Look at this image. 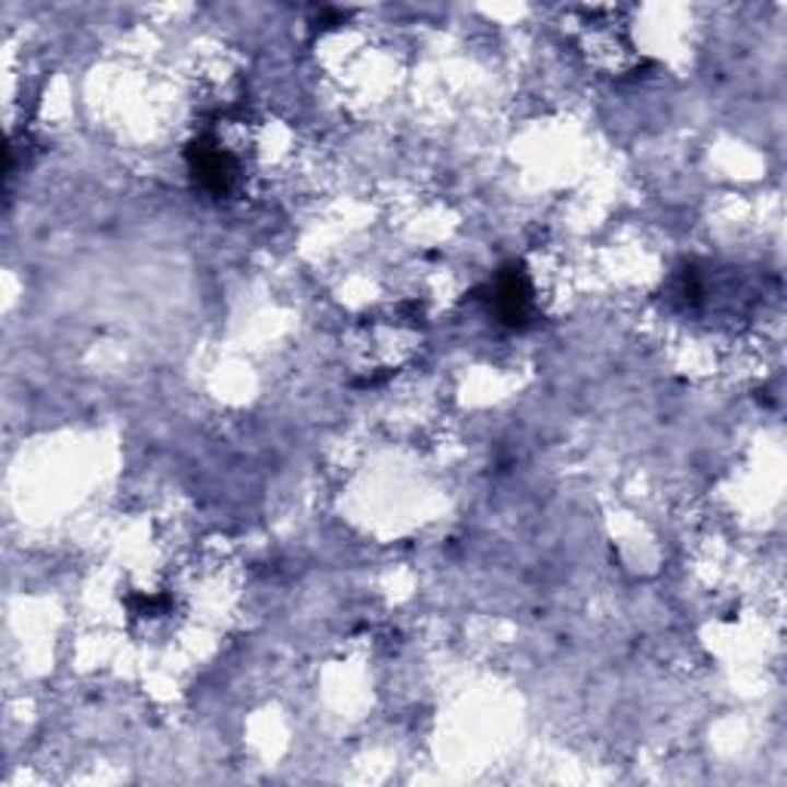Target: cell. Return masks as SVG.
<instances>
[{
    "label": "cell",
    "mask_w": 787,
    "mask_h": 787,
    "mask_svg": "<svg viewBox=\"0 0 787 787\" xmlns=\"http://www.w3.org/2000/svg\"><path fill=\"white\" fill-rule=\"evenodd\" d=\"M529 283L524 280V274L510 271L505 278L498 280L495 286V308L502 314V320L510 324V327H524L526 314H529Z\"/></svg>",
    "instance_id": "1"
}]
</instances>
